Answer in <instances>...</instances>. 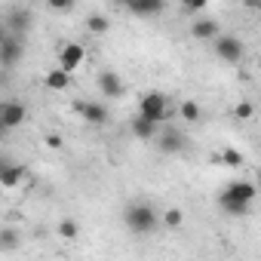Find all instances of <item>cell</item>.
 <instances>
[{
    "label": "cell",
    "mask_w": 261,
    "mask_h": 261,
    "mask_svg": "<svg viewBox=\"0 0 261 261\" xmlns=\"http://www.w3.org/2000/svg\"><path fill=\"white\" fill-rule=\"evenodd\" d=\"M43 83H46V89L62 92V89H68V86H71V74H68V71H62V68H53V71L43 77Z\"/></svg>",
    "instance_id": "obj_16"
},
{
    "label": "cell",
    "mask_w": 261,
    "mask_h": 261,
    "mask_svg": "<svg viewBox=\"0 0 261 261\" xmlns=\"http://www.w3.org/2000/svg\"><path fill=\"white\" fill-rule=\"evenodd\" d=\"M111 4H114V7H126V4H129V0H111Z\"/></svg>",
    "instance_id": "obj_28"
},
{
    "label": "cell",
    "mask_w": 261,
    "mask_h": 261,
    "mask_svg": "<svg viewBox=\"0 0 261 261\" xmlns=\"http://www.w3.org/2000/svg\"><path fill=\"white\" fill-rule=\"evenodd\" d=\"M4 28H7V34H19V37H25L28 28H31V13H28V10H13V13L4 19Z\"/></svg>",
    "instance_id": "obj_10"
},
{
    "label": "cell",
    "mask_w": 261,
    "mask_h": 261,
    "mask_svg": "<svg viewBox=\"0 0 261 261\" xmlns=\"http://www.w3.org/2000/svg\"><path fill=\"white\" fill-rule=\"evenodd\" d=\"M25 56V37L19 34H4L0 37V65L4 68H16Z\"/></svg>",
    "instance_id": "obj_3"
},
{
    "label": "cell",
    "mask_w": 261,
    "mask_h": 261,
    "mask_svg": "<svg viewBox=\"0 0 261 261\" xmlns=\"http://www.w3.org/2000/svg\"><path fill=\"white\" fill-rule=\"evenodd\" d=\"M215 56L227 65H240L243 56H246V46H243V40H237L230 34H218L215 37Z\"/></svg>",
    "instance_id": "obj_4"
},
{
    "label": "cell",
    "mask_w": 261,
    "mask_h": 261,
    "mask_svg": "<svg viewBox=\"0 0 261 261\" xmlns=\"http://www.w3.org/2000/svg\"><path fill=\"white\" fill-rule=\"evenodd\" d=\"M157 129H160V123H154V120L136 114V120H133V136H136V139H142V142H154Z\"/></svg>",
    "instance_id": "obj_15"
},
{
    "label": "cell",
    "mask_w": 261,
    "mask_h": 261,
    "mask_svg": "<svg viewBox=\"0 0 261 261\" xmlns=\"http://www.w3.org/2000/svg\"><path fill=\"white\" fill-rule=\"evenodd\" d=\"M77 233H80V227H77L74 218H65V221L59 224V237H65V240H77Z\"/></svg>",
    "instance_id": "obj_22"
},
{
    "label": "cell",
    "mask_w": 261,
    "mask_h": 261,
    "mask_svg": "<svg viewBox=\"0 0 261 261\" xmlns=\"http://www.w3.org/2000/svg\"><path fill=\"white\" fill-rule=\"evenodd\" d=\"M252 114H255V105H252V101H240V105L233 108V117H237V120H252Z\"/></svg>",
    "instance_id": "obj_24"
},
{
    "label": "cell",
    "mask_w": 261,
    "mask_h": 261,
    "mask_svg": "<svg viewBox=\"0 0 261 261\" xmlns=\"http://www.w3.org/2000/svg\"><path fill=\"white\" fill-rule=\"evenodd\" d=\"M218 34H221V28H218L215 19H197V22L191 25V37H194V40H215Z\"/></svg>",
    "instance_id": "obj_13"
},
{
    "label": "cell",
    "mask_w": 261,
    "mask_h": 261,
    "mask_svg": "<svg viewBox=\"0 0 261 261\" xmlns=\"http://www.w3.org/2000/svg\"><path fill=\"white\" fill-rule=\"evenodd\" d=\"M221 197H230V200H246V203H252V200H255V185H252V181H230V185H224Z\"/></svg>",
    "instance_id": "obj_14"
},
{
    "label": "cell",
    "mask_w": 261,
    "mask_h": 261,
    "mask_svg": "<svg viewBox=\"0 0 261 261\" xmlns=\"http://www.w3.org/2000/svg\"><path fill=\"white\" fill-rule=\"evenodd\" d=\"M181 7H185L188 13H203V10L209 7V0H181Z\"/></svg>",
    "instance_id": "obj_25"
},
{
    "label": "cell",
    "mask_w": 261,
    "mask_h": 261,
    "mask_svg": "<svg viewBox=\"0 0 261 261\" xmlns=\"http://www.w3.org/2000/svg\"><path fill=\"white\" fill-rule=\"evenodd\" d=\"M98 92L105 98H120L123 95V77L117 71H101L98 74Z\"/></svg>",
    "instance_id": "obj_8"
},
{
    "label": "cell",
    "mask_w": 261,
    "mask_h": 261,
    "mask_svg": "<svg viewBox=\"0 0 261 261\" xmlns=\"http://www.w3.org/2000/svg\"><path fill=\"white\" fill-rule=\"evenodd\" d=\"M139 114L163 126V123L172 117V108H169V98H166L163 92H148V95H142V101H139Z\"/></svg>",
    "instance_id": "obj_2"
},
{
    "label": "cell",
    "mask_w": 261,
    "mask_h": 261,
    "mask_svg": "<svg viewBox=\"0 0 261 261\" xmlns=\"http://www.w3.org/2000/svg\"><path fill=\"white\" fill-rule=\"evenodd\" d=\"M111 28V22H108V16H101V13H92L89 19H86V31L89 34H105Z\"/></svg>",
    "instance_id": "obj_19"
},
{
    "label": "cell",
    "mask_w": 261,
    "mask_h": 261,
    "mask_svg": "<svg viewBox=\"0 0 261 261\" xmlns=\"http://www.w3.org/2000/svg\"><path fill=\"white\" fill-rule=\"evenodd\" d=\"M123 221H126V227L133 230L136 237H148V233H154L157 224H160L154 206H148V203H133V206H126Z\"/></svg>",
    "instance_id": "obj_1"
},
{
    "label": "cell",
    "mask_w": 261,
    "mask_h": 261,
    "mask_svg": "<svg viewBox=\"0 0 261 261\" xmlns=\"http://www.w3.org/2000/svg\"><path fill=\"white\" fill-rule=\"evenodd\" d=\"M157 148H160V154H178V151H185V136L178 133V129H172V126H163V133L157 129Z\"/></svg>",
    "instance_id": "obj_7"
},
{
    "label": "cell",
    "mask_w": 261,
    "mask_h": 261,
    "mask_svg": "<svg viewBox=\"0 0 261 261\" xmlns=\"http://www.w3.org/2000/svg\"><path fill=\"white\" fill-rule=\"evenodd\" d=\"M126 10L136 13L139 19H151V16H160L166 10V0H129Z\"/></svg>",
    "instance_id": "obj_9"
},
{
    "label": "cell",
    "mask_w": 261,
    "mask_h": 261,
    "mask_svg": "<svg viewBox=\"0 0 261 261\" xmlns=\"http://www.w3.org/2000/svg\"><path fill=\"white\" fill-rule=\"evenodd\" d=\"M83 62H86V49H83L80 43H65V46L59 49V68H62V71L74 74Z\"/></svg>",
    "instance_id": "obj_6"
},
{
    "label": "cell",
    "mask_w": 261,
    "mask_h": 261,
    "mask_svg": "<svg viewBox=\"0 0 261 261\" xmlns=\"http://www.w3.org/2000/svg\"><path fill=\"white\" fill-rule=\"evenodd\" d=\"M46 148H53V151H62V148H65L62 136H59V133H49V136H46Z\"/></svg>",
    "instance_id": "obj_27"
},
{
    "label": "cell",
    "mask_w": 261,
    "mask_h": 261,
    "mask_svg": "<svg viewBox=\"0 0 261 261\" xmlns=\"http://www.w3.org/2000/svg\"><path fill=\"white\" fill-rule=\"evenodd\" d=\"M25 117H28L25 101H19V98H7V101H0V123H4L7 129L22 126V123H25Z\"/></svg>",
    "instance_id": "obj_5"
},
{
    "label": "cell",
    "mask_w": 261,
    "mask_h": 261,
    "mask_svg": "<svg viewBox=\"0 0 261 261\" xmlns=\"http://www.w3.org/2000/svg\"><path fill=\"white\" fill-rule=\"evenodd\" d=\"M181 221H185L181 209H166V212H163V224H166V227H181Z\"/></svg>",
    "instance_id": "obj_23"
},
{
    "label": "cell",
    "mask_w": 261,
    "mask_h": 261,
    "mask_svg": "<svg viewBox=\"0 0 261 261\" xmlns=\"http://www.w3.org/2000/svg\"><path fill=\"white\" fill-rule=\"evenodd\" d=\"M218 203L227 215H249V206H252L246 200H230V197H218Z\"/></svg>",
    "instance_id": "obj_18"
},
{
    "label": "cell",
    "mask_w": 261,
    "mask_h": 261,
    "mask_svg": "<svg viewBox=\"0 0 261 261\" xmlns=\"http://www.w3.org/2000/svg\"><path fill=\"white\" fill-rule=\"evenodd\" d=\"M178 114H181V120H188V123H197V120H200V105H197V101H181Z\"/></svg>",
    "instance_id": "obj_21"
},
{
    "label": "cell",
    "mask_w": 261,
    "mask_h": 261,
    "mask_svg": "<svg viewBox=\"0 0 261 261\" xmlns=\"http://www.w3.org/2000/svg\"><path fill=\"white\" fill-rule=\"evenodd\" d=\"M4 136H7V126H4V123H0V139H4Z\"/></svg>",
    "instance_id": "obj_29"
},
{
    "label": "cell",
    "mask_w": 261,
    "mask_h": 261,
    "mask_svg": "<svg viewBox=\"0 0 261 261\" xmlns=\"http://www.w3.org/2000/svg\"><path fill=\"white\" fill-rule=\"evenodd\" d=\"M218 166H243V154L237 148H224L218 154Z\"/></svg>",
    "instance_id": "obj_20"
},
{
    "label": "cell",
    "mask_w": 261,
    "mask_h": 261,
    "mask_svg": "<svg viewBox=\"0 0 261 261\" xmlns=\"http://www.w3.org/2000/svg\"><path fill=\"white\" fill-rule=\"evenodd\" d=\"M74 108L83 114V120H86V123H95V126L108 123V108H105L101 101H77Z\"/></svg>",
    "instance_id": "obj_11"
},
{
    "label": "cell",
    "mask_w": 261,
    "mask_h": 261,
    "mask_svg": "<svg viewBox=\"0 0 261 261\" xmlns=\"http://www.w3.org/2000/svg\"><path fill=\"white\" fill-rule=\"evenodd\" d=\"M25 181V166L22 163H4L0 166V188H19Z\"/></svg>",
    "instance_id": "obj_12"
},
{
    "label": "cell",
    "mask_w": 261,
    "mask_h": 261,
    "mask_svg": "<svg viewBox=\"0 0 261 261\" xmlns=\"http://www.w3.org/2000/svg\"><path fill=\"white\" fill-rule=\"evenodd\" d=\"M49 4V10H56V13H71L74 10V0H46Z\"/></svg>",
    "instance_id": "obj_26"
},
{
    "label": "cell",
    "mask_w": 261,
    "mask_h": 261,
    "mask_svg": "<svg viewBox=\"0 0 261 261\" xmlns=\"http://www.w3.org/2000/svg\"><path fill=\"white\" fill-rule=\"evenodd\" d=\"M19 246H22L19 227H4V230H0V249H4V252H13V249H19Z\"/></svg>",
    "instance_id": "obj_17"
}]
</instances>
